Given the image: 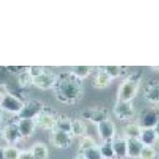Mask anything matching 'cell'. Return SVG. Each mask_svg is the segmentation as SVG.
Instances as JSON below:
<instances>
[{
	"mask_svg": "<svg viewBox=\"0 0 159 159\" xmlns=\"http://www.w3.org/2000/svg\"><path fill=\"white\" fill-rule=\"evenodd\" d=\"M56 99L61 103L73 105L81 99L83 92V80L71 71L57 75L56 84L52 89Z\"/></svg>",
	"mask_w": 159,
	"mask_h": 159,
	"instance_id": "obj_1",
	"label": "cell"
},
{
	"mask_svg": "<svg viewBox=\"0 0 159 159\" xmlns=\"http://www.w3.org/2000/svg\"><path fill=\"white\" fill-rule=\"evenodd\" d=\"M142 77L143 72L141 70H136L127 76L118 87L117 101H132L138 94Z\"/></svg>",
	"mask_w": 159,
	"mask_h": 159,
	"instance_id": "obj_2",
	"label": "cell"
},
{
	"mask_svg": "<svg viewBox=\"0 0 159 159\" xmlns=\"http://www.w3.org/2000/svg\"><path fill=\"white\" fill-rule=\"evenodd\" d=\"M32 76L33 85L42 90L52 89L54 87L57 75L48 68L42 66H32L29 68Z\"/></svg>",
	"mask_w": 159,
	"mask_h": 159,
	"instance_id": "obj_3",
	"label": "cell"
},
{
	"mask_svg": "<svg viewBox=\"0 0 159 159\" xmlns=\"http://www.w3.org/2000/svg\"><path fill=\"white\" fill-rule=\"evenodd\" d=\"M1 109L8 113L16 115L22 110L25 102L10 92L3 85L1 86Z\"/></svg>",
	"mask_w": 159,
	"mask_h": 159,
	"instance_id": "obj_4",
	"label": "cell"
},
{
	"mask_svg": "<svg viewBox=\"0 0 159 159\" xmlns=\"http://www.w3.org/2000/svg\"><path fill=\"white\" fill-rule=\"evenodd\" d=\"M59 115L54 108L45 105L40 113L34 118L37 127L45 130H52L55 127Z\"/></svg>",
	"mask_w": 159,
	"mask_h": 159,
	"instance_id": "obj_5",
	"label": "cell"
},
{
	"mask_svg": "<svg viewBox=\"0 0 159 159\" xmlns=\"http://www.w3.org/2000/svg\"><path fill=\"white\" fill-rule=\"evenodd\" d=\"M51 131L52 143L56 148L65 150L71 147L74 138L71 132L57 129H52Z\"/></svg>",
	"mask_w": 159,
	"mask_h": 159,
	"instance_id": "obj_6",
	"label": "cell"
},
{
	"mask_svg": "<svg viewBox=\"0 0 159 159\" xmlns=\"http://www.w3.org/2000/svg\"><path fill=\"white\" fill-rule=\"evenodd\" d=\"M82 116L89 122L97 125L109 118V112L106 108L94 107L85 109Z\"/></svg>",
	"mask_w": 159,
	"mask_h": 159,
	"instance_id": "obj_7",
	"label": "cell"
},
{
	"mask_svg": "<svg viewBox=\"0 0 159 159\" xmlns=\"http://www.w3.org/2000/svg\"><path fill=\"white\" fill-rule=\"evenodd\" d=\"M116 118L121 121H127L134 115V108L132 101L125 102L116 101L113 109Z\"/></svg>",
	"mask_w": 159,
	"mask_h": 159,
	"instance_id": "obj_8",
	"label": "cell"
},
{
	"mask_svg": "<svg viewBox=\"0 0 159 159\" xmlns=\"http://www.w3.org/2000/svg\"><path fill=\"white\" fill-rule=\"evenodd\" d=\"M159 120V110L156 108L143 110L138 118V124L142 128H153Z\"/></svg>",
	"mask_w": 159,
	"mask_h": 159,
	"instance_id": "obj_9",
	"label": "cell"
},
{
	"mask_svg": "<svg viewBox=\"0 0 159 159\" xmlns=\"http://www.w3.org/2000/svg\"><path fill=\"white\" fill-rule=\"evenodd\" d=\"M45 104L39 100H30L25 102L22 110L17 116V118L34 119L42 110Z\"/></svg>",
	"mask_w": 159,
	"mask_h": 159,
	"instance_id": "obj_10",
	"label": "cell"
},
{
	"mask_svg": "<svg viewBox=\"0 0 159 159\" xmlns=\"http://www.w3.org/2000/svg\"><path fill=\"white\" fill-rule=\"evenodd\" d=\"M2 137L6 143L11 146H14L23 139L15 121L7 124L3 127Z\"/></svg>",
	"mask_w": 159,
	"mask_h": 159,
	"instance_id": "obj_11",
	"label": "cell"
},
{
	"mask_svg": "<svg viewBox=\"0 0 159 159\" xmlns=\"http://www.w3.org/2000/svg\"><path fill=\"white\" fill-rule=\"evenodd\" d=\"M98 133L102 141H111L115 136V125L110 118L96 125Z\"/></svg>",
	"mask_w": 159,
	"mask_h": 159,
	"instance_id": "obj_12",
	"label": "cell"
},
{
	"mask_svg": "<svg viewBox=\"0 0 159 159\" xmlns=\"http://www.w3.org/2000/svg\"><path fill=\"white\" fill-rule=\"evenodd\" d=\"M15 122L23 139L31 137L34 134L37 127L34 119L17 118Z\"/></svg>",
	"mask_w": 159,
	"mask_h": 159,
	"instance_id": "obj_13",
	"label": "cell"
},
{
	"mask_svg": "<svg viewBox=\"0 0 159 159\" xmlns=\"http://www.w3.org/2000/svg\"><path fill=\"white\" fill-rule=\"evenodd\" d=\"M143 97L146 101L153 104L159 103V82H149L143 90Z\"/></svg>",
	"mask_w": 159,
	"mask_h": 159,
	"instance_id": "obj_14",
	"label": "cell"
},
{
	"mask_svg": "<svg viewBox=\"0 0 159 159\" xmlns=\"http://www.w3.org/2000/svg\"><path fill=\"white\" fill-rule=\"evenodd\" d=\"M127 139V157L133 159H139L141 153L144 145L139 138H128Z\"/></svg>",
	"mask_w": 159,
	"mask_h": 159,
	"instance_id": "obj_15",
	"label": "cell"
},
{
	"mask_svg": "<svg viewBox=\"0 0 159 159\" xmlns=\"http://www.w3.org/2000/svg\"><path fill=\"white\" fill-rule=\"evenodd\" d=\"M113 80L106 72L102 67H99L98 71L92 80V85L96 89H104L108 87Z\"/></svg>",
	"mask_w": 159,
	"mask_h": 159,
	"instance_id": "obj_16",
	"label": "cell"
},
{
	"mask_svg": "<svg viewBox=\"0 0 159 159\" xmlns=\"http://www.w3.org/2000/svg\"><path fill=\"white\" fill-rule=\"evenodd\" d=\"M112 146L115 159H124L127 157V145L126 138H114Z\"/></svg>",
	"mask_w": 159,
	"mask_h": 159,
	"instance_id": "obj_17",
	"label": "cell"
},
{
	"mask_svg": "<svg viewBox=\"0 0 159 159\" xmlns=\"http://www.w3.org/2000/svg\"><path fill=\"white\" fill-rule=\"evenodd\" d=\"M139 139L144 146L153 147L158 139L153 128H142Z\"/></svg>",
	"mask_w": 159,
	"mask_h": 159,
	"instance_id": "obj_18",
	"label": "cell"
},
{
	"mask_svg": "<svg viewBox=\"0 0 159 159\" xmlns=\"http://www.w3.org/2000/svg\"><path fill=\"white\" fill-rule=\"evenodd\" d=\"M33 159H47L48 150L47 146L42 142H37L30 148Z\"/></svg>",
	"mask_w": 159,
	"mask_h": 159,
	"instance_id": "obj_19",
	"label": "cell"
},
{
	"mask_svg": "<svg viewBox=\"0 0 159 159\" xmlns=\"http://www.w3.org/2000/svg\"><path fill=\"white\" fill-rule=\"evenodd\" d=\"M20 151L15 146L3 147L0 150V159H19Z\"/></svg>",
	"mask_w": 159,
	"mask_h": 159,
	"instance_id": "obj_20",
	"label": "cell"
},
{
	"mask_svg": "<svg viewBox=\"0 0 159 159\" xmlns=\"http://www.w3.org/2000/svg\"><path fill=\"white\" fill-rule=\"evenodd\" d=\"M72 120V119L70 118L68 115L65 114H59L54 129L64 130L71 133Z\"/></svg>",
	"mask_w": 159,
	"mask_h": 159,
	"instance_id": "obj_21",
	"label": "cell"
},
{
	"mask_svg": "<svg viewBox=\"0 0 159 159\" xmlns=\"http://www.w3.org/2000/svg\"><path fill=\"white\" fill-rule=\"evenodd\" d=\"M87 132L85 124L80 119H74L72 120L71 133L74 137H84Z\"/></svg>",
	"mask_w": 159,
	"mask_h": 159,
	"instance_id": "obj_22",
	"label": "cell"
},
{
	"mask_svg": "<svg viewBox=\"0 0 159 159\" xmlns=\"http://www.w3.org/2000/svg\"><path fill=\"white\" fill-rule=\"evenodd\" d=\"M102 68L113 80L124 75L127 70L125 66H105Z\"/></svg>",
	"mask_w": 159,
	"mask_h": 159,
	"instance_id": "obj_23",
	"label": "cell"
},
{
	"mask_svg": "<svg viewBox=\"0 0 159 159\" xmlns=\"http://www.w3.org/2000/svg\"><path fill=\"white\" fill-rule=\"evenodd\" d=\"M99 148L103 159H115L111 141H102Z\"/></svg>",
	"mask_w": 159,
	"mask_h": 159,
	"instance_id": "obj_24",
	"label": "cell"
},
{
	"mask_svg": "<svg viewBox=\"0 0 159 159\" xmlns=\"http://www.w3.org/2000/svg\"><path fill=\"white\" fill-rule=\"evenodd\" d=\"M141 131V127L138 124H129L124 129L125 138H139Z\"/></svg>",
	"mask_w": 159,
	"mask_h": 159,
	"instance_id": "obj_25",
	"label": "cell"
},
{
	"mask_svg": "<svg viewBox=\"0 0 159 159\" xmlns=\"http://www.w3.org/2000/svg\"><path fill=\"white\" fill-rule=\"evenodd\" d=\"M94 70V66H76L71 68V71L82 80L89 76Z\"/></svg>",
	"mask_w": 159,
	"mask_h": 159,
	"instance_id": "obj_26",
	"label": "cell"
},
{
	"mask_svg": "<svg viewBox=\"0 0 159 159\" xmlns=\"http://www.w3.org/2000/svg\"><path fill=\"white\" fill-rule=\"evenodd\" d=\"M78 154L82 155L85 159H103L98 144L78 153Z\"/></svg>",
	"mask_w": 159,
	"mask_h": 159,
	"instance_id": "obj_27",
	"label": "cell"
},
{
	"mask_svg": "<svg viewBox=\"0 0 159 159\" xmlns=\"http://www.w3.org/2000/svg\"><path fill=\"white\" fill-rule=\"evenodd\" d=\"M19 84L22 88L28 87L33 85L32 76L30 73L29 68H25L19 76Z\"/></svg>",
	"mask_w": 159,
	"mask_h": 159,
	"instance_id": "obj_28",
	"label": "cell"
},
{
	"mask_svg": "<svg viewBox=\"0 0 159 159\" xmlns=\"http://www.w3.org/2000/svg\"><path fill=\"white\" fill-rule=\"evenodd\" d=\"M96 145H98V144L96 143L94 138H92L89 136H84L81 139L80 142L78 153L81 152L86 149H88L92 147H94V146H96Z\"/></svg>",
	"mask_w": 159,
	"mask_h": 159,
	"instance_id": "obj_29",
	"label": "cell"
},
{
	"mask_svg": "<svg viewBox=\"0 0 159 159\" xmlns=\"http://www.w3.org/2000/svg\"><path fill=\"white\" fill-rule=\"evenodd\" d=\"M158 153L153 147L144 146L141 153L139 159H157Z\"/></svg>",
	"mask_w": 159,
	"mask_h": 159,
	"instance_id": "obj_30",
	"label": "cell"
},
{
	"mask_svg": "<svg viewBox=\"0 0 159 159\" xmlns=\"http://www.w3.org/2000/svg\"><path fill=\"white\" fill-rule=\"evenodd\" d=\"M19 159H33L30 148L21 150Z\"/></svg>",
	"mask_w": 159,
	"mask_h": 159,
	"instance_id": "obj_31",
	"label": "cell"
},
{
	"mask_svg": "<svg viewBox=\"0 0 159 159\" xmlns=\"http://www.w3.org/2000/svg\"><path fill=\"white\" fill-rule=\"evenodd\" d=\"M155 133L158 137V138L159 139V120L158 122L157 123V124L155 125V126L153 127Z\"/></svg>",
	"mask_w": 159,
	"mask_h": 159,
	"instance_id": "obj_32",
	"label": "cell"
},
{
	"mask_svg": "<svg viewBox=\"0 0 159 159\" xmlns=\"http://www.w3.org/2000/svg\"><path fill=\"white\" fill-rule=\"evenodd\" d=\"M152 68L153 70V71L159 73V66H152Z\"/></svg>",
	"mask_w": 159,
	"mask_h": 159,
	"instance_id": "obj_33",
	"label": "cell"
},
{
	"mask_svg": "<svg viewBox=\"0 0 159 159\" xmlns=\"http://www.w3.org/2000/svg\"><path fill=\"white\" fill-rule=\"evenodd\" d=\"M74 159H85V158L82 155L78 154V155H77Z\"/></svg>",
	"mask_w": 159,
	"mask_h": 159,
	"instance_id": "obj_34",
	"label": "cell"
},
{
	"mask_svg": "<svg viewBox=\"0 0 159 159\" xmlns=\"http://www.w3.org/2000/svg\"><path fill=\"white\" fill-rule=\"evenodd\" d=\"M157 108H158V110H159V103L157 104Z\"/></svg>",
	"mask_w": 159,
	"mask_h": 159,
	"instance_id": "obj_35",
	"label": "cell"
}]
</instances>
